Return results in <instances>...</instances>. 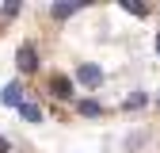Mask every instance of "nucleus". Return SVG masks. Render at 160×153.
Segmentation results:
<instances>
[{
	"label": "nucleus",
	"instance_id": "obj_7",
	"mask_svg": "<svg viewBox=\"0 0 160 153\" xmlns=\"http://www.w3.org/2000/svg\"><path fill=\"white\" fill-rule=\"evenodd\" d=\"M19 115H23L27 123H42V107H38V103H23V107H19Z\"/></svg>",
	"mask_w": 160,
	"mask_h": 153
},
{
	"label": "nucleus",
	"instance_id": "obj_4",
	"mask_svg": "<svg viewBox=\"0 0 160 153\" xmlns=\"http://www.w3.org/2000/svg\"><path fill=\"white\" fill-rule=\"evenodd\" d=\"M0 103H4V107H23L27 100H23V88H19V84H4V88H0Z\"/></svg>",
	"mask_w": 160,
	"mask_h": 153
},
{
	"label": "nucleus",
	"instance_id": "obj_6",
	"mask_svg": "<svg viewBox=\"0 0 160 153\" xmlns=\"http://www.w3.org/2000/svg\"><path fill=\"white\" fill-rule=\"evenodd\" d=\"M76 111H80V115H88V119H95V115H103V103H99V100H80Z\"/></svg>",
	"mask_w": 160,
	"mask_h": 153
},
{
	"label": "nucleus",
	"instance_id": "obj_11",
	"mask_svg": "<svg viewBox=\"0 0 160 153\" xmlns=\"http://www.w3.org/2000/svg\"><path fill=\"white\" fill-rule=\"evenodd\" d=\"M8 149H12V142H8V138H0V153H8Z\"/></svg>",
	"mask_w": 160,
	"mask_h": 153
},
{
	"label": "nucleus",
	"instance_id": "obj_10",
	"mask_svg": "<svg viewBox=\"0 0 160 153\" xmlns=\"http://www.w3.org/2000/svg\"><path fill=\"white\" fill-rule=\"evenodd\" d=\"M0 15H19V4H15V0H8V4L0 8Z\"/></svg>",
	"mask_w": 160,
	"mask_h": 153
},
{
	"label": "nucleus",
	"instance_id": "obj_3",
	"mask_svg": "<svg viewBox=\"0 0 160 153\" xmlns=\"http://www.w3.org/2000/svg\"><path fill=\"white\" fill-rule=\"evenodd\" d=\"M50 92L57 96V100H72V81H69L65 73H53L50 76Z\"/></svg>",
	"mask_w": 160,
	"mask_h": 153
},
{
	"label": "nucleus",
	"instance_id": "obj_1",
	"mask_svg": "<svg viewBox=\"0 0 160 153\" xmlns=\"http://www.w3.org/2000/svg\"><path fill=\"white\" fill-rule=\"evenodd\" d=\"M76 81L84 84V88H99V84H103V69H99L95 61H84V65L76 69Z\"/></svg>",
	"mask_w": 160,
	"mask_h": 153
},
{
	"label": "nucleus",
	"instance_id": "obj_8",
	"mask_svg": "<svg viewBox=\"0 0 160 153\" xmlns=\"http://www.w3.org/2000/svg\"><path fill=\"white\" fill-rule=\"evenodd\" d=\"M145 103H149V96H145V92H133V96H126L122 107H126V111H137V107H145Z\"/></svg>",
	"mask_w": 160,
	"mask_h": 153
},
{
	"label": "nucleus",
	"instance_id": "obj_9",
	"mask_svg": "<svg viewBox=\"0 0 160 153\" xmlns=\"http://www.w3.org/2000/svg\"><path fill=\"white\" fill-rule=\"evenodd\" d=\"M122 8H126L130 15H149V8H145V4H133V0H126V4H122Z\"/></svg>",
	"mask_w": 160,
	"mask_h": 153
},
{
	"label": "nucleus",
	"instance_id": "obj_5",
	"mask_svg": "<svg viewBox=\"0 0 160 153\" xmlns=\"http://www.w3.org/2000/svg\"><path fill=\"white\" fill-rule=\"evenodd\" d=\"M80 8H84V4H69V0H65V4H53L50 15H53V19H69V15H76Z\"/></svg>",
	"mask_w": 160,
	"mask_h": 153
},
{
	"label": "nucleus",
	"instance_id": "obj_2",
	"mask_svg": "<svg viewBox=\"0 0 160 153\" xmlns=\"http://www.w3.org/2000/svg\"><path fill=\"white\" fill-rule=\"evenodd\" d=\"M15 65H19V73H34L38 69V50L31 42H23V46L15 50Z\"/></svg>",
	"mask_w": 160,
	"mask_h": 153
},
{
	"label": "nucleus",
	"instance_id": "obj_12",
	"mask_svg": "<svg viewBox=\"0 0 160 153\" xmlns=\"http://www.w3.org/2000/svg\"><path fill=\"white\" fill-rule=\"evenodd\" d=\"M156 54H160V31H156Z\"/></svg>",
	"mask_w": 160,
	"mask_h": 153
},
{
	"label": "nucleus",
	"instance_id": "obj_13",
	"mask_svg": "<svg viewBox=\"0 0 160 153\" xmlns=\"http://www.w3.org/2000/svg\"><path fill=\"white\" fill-rule=\"evenodd\" d=\"M156 107H160V96H156Z\"/></svg>",
	"mask_w": 160,
	"mask_h": 153
}]
</instances>
